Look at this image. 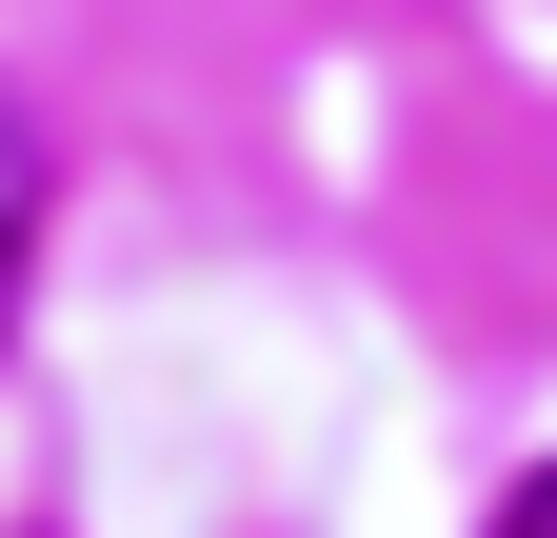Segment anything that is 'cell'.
Returning <instances> with one entry per match:
<instances>
[{"mask_svg":"<svg viewBox=\"0 0 557 538\" xmlns=\"http://www.w3.org/2000/svg\"><path fill=\"white\" fill-rule=\"evenodd\" d=\"M21 280H40V120L0 100V340H21Z\"/></svg>","mask_w":557,"mask_h":538,"instance_id":"1","label":"cell"},{"mask_svg":"<svg viewBox=\"0 0 557 538\" xmlns=\"http://www.w3.org/2000/svg\"><path fill=\"white\" fill-rule=\"evenodd\" d=\"M498 538H557V458H537V479H518V499H498Z\"/></svg>","mask_w":557,"mask_h":538,"instance_id":"2","label":"cell"}]
</instances>
